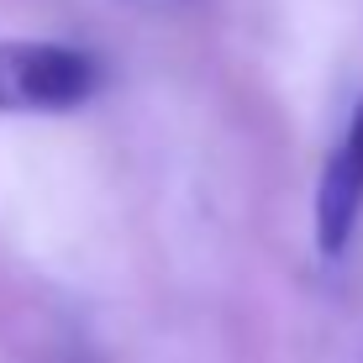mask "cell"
I'll return each mask as SVG.
<instances>
[{"mask_svg":"<svg viewBox=\"0 0 363 363\" xmlns=\"http://www.w3.org/2000/svg\"><path fill=\"white\" fill-rule=\"evenodd\" d=\"M106 69L95 53L64 43L0 48V111H74L100 95Z\"/></svg>","mask_w":363,"mask_h":363,"instance_id":"cell-1","label":"cell"},{"mask_svg":"<svg viewBox=\"0 0 363 363\" xmlns=\"http://www.w3.org/2000/svg\"><path fill=\"white\" fill-rule=\"evenodd\" d=\"M358 216H363V100L353 106V121H347L337 153L327 158V174H321V190H316L321 258H342L347 253Z\"/></svg>","mask_w":363,"mask_h":363,"instance_id":"cell-2","label":"cell"}]
</instances>
